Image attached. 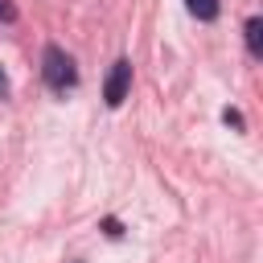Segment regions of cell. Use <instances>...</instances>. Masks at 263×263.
Instances as JSON below:
<instances>
[{
    "mask_svg": "<svg viewBox=\"0 0 263 263\" xmlns=\"http://www.w3.org/2000/svg\"><path fill=\"white\" fill-rule=\"evenodd\" d=\"M103 226H107V234H111V238H119V234H123V230H119V222H115V218H107V222H103Z\"/></svg>",
    "mask_w": 263,
    "mask_h": 263,
    "instance_id": "7",
    "label": "cell"
},
{
    "mask_svg": "<svg viewBox=\"0 0 263 263\" xmlns=\"http://www.w3.org/2000/svg\"><path fill=\"white\" fill-rule=\"evenodd\" d=\"M222 119H226L230 127H242V115H238V111H230V107H226V115H222Z\"/></svg>",
    "mask_w": 263,
    "mask_h": 263,
    "instance_id": "6",
    "label": "cell"
},
{
    "mask_svg": "<svg viewBox=\"0 0 263 263\" xmlns=\"http://www.w3.org/2000/svg\"><path fill=\"white\" fill-rule=\"evenodd\" d=\"M41 78H45L49 90H70V86L78 82L74 58H70L66 49H58V45H45V53H41Z\"/></svg>",
    "mask_w": 263,
    "mask_h": 263,
    "instance_id": "1",
    "label": "cell"
},
{
    "mask_svg": "<svg viewBox=\"0 0 263 263\" xmlns=\"http://www.w3.org/2000/svg\"><path fill=\"white\" fill-rule=\"evenodd\" d=\"M242 33H247V49H251V58H259V53H263V21H259V16H251Z\"/></svg>",
    "mask_w": 263,
    "mask_h": 263,
    "instance_id": "3",
    "label": "cell"
},
{
    "mask_svg": "<svg viewBox=\"0 0 263 263\" xmlns=\"http://www.w3.org/2000/svg\"><path fill=\"white\" fill-rule=\"evenodd\" d=\"M0 21H4V25H12V21H16V8H12V0H0Z\"/></svg>",
    "mask_w": 263,
    "mask_h": 263,
    "instance_id": "5",
    "label": "cell"
},
{
    "mask_svg": "<svg viewBox=\"0 0 263 263\" xmlns=\"http://www.w3.org/2000/svg\"><path fill=\"white\" fill-rule=\"evenodd\" d=\"M185 4H189V12H193L197 21H214V16H218V8H222L218 0H185Z\"/></svg>",
    "mask_w": 263,
    "mask_h": 263,
    "instance_id": "4",
    "label": "cell"
},
{
    "mask_svg": "<svg viewBox=\"0 0 263 263\" xmlns=\"http://www.w3.org/2000/svg\"><path fill=\"white\" fill-rule=\"evenodd\" d=\"M8 95V78H4V70H0V99Z\"/></svg>",
    "mask_w": 263,
    "mask_h": 263,
    "instance_id": "8",
    "label": "cell"
},
{
    "mask_svg": "<svg viewBox=\"0 0 263 263\" xmlns=\"http://www.w3.org/2000/svg\"><path fill=\"white\" fill-rule=\"evenodd\" d=\"M127 90H132V62L119 58V62L111 66L107 82H103V99H107V107H119V103L127 99Z\"/></svg>",
    "mask_w": 263,
    "mask_h": 263,
    "instance_id": "2",
    "label": "cell"
}]
</instances>
